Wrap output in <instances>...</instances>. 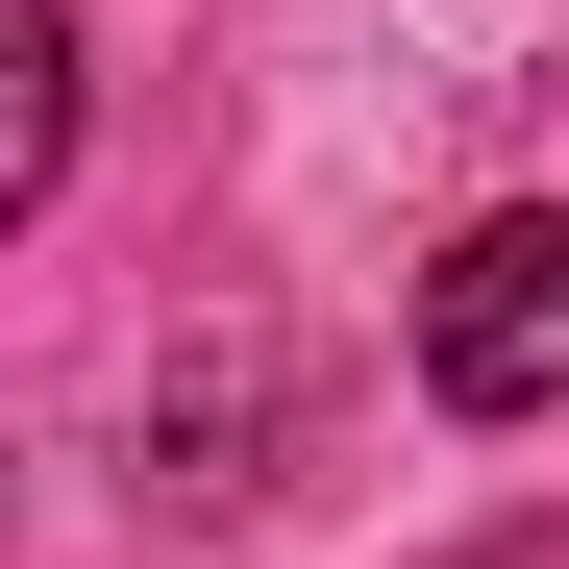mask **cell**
I'll return each mask as SVG.
<instances>
[{"label": "cell", "instance_id": "cell-1", "mask_svg": "<svg viewBox=\"0 0 569 569\" xmlns=\"http://www.w3.org/2000/svg\"><path fill=\"white\" fill-rule=\"evenodd\" d=\"M421 397L446 421H545L569 397V199H496V223L421 272Z\"/></svg>", "mask_w": 569, "mask_h": 569}, {"label": "cell", "instance_id": "cell-2", "mask_svg": "<svg viewBox=\"0 0 569 569\" xmlns=\"http://www.w3.org/2000/svg\"><path fill=\"white\" fill-rule=\"evenodd\" d=\"M74 173V0H0V199Z\"/></svg>", "mask_w": 569, "mask_h": 569}]
</instances>
